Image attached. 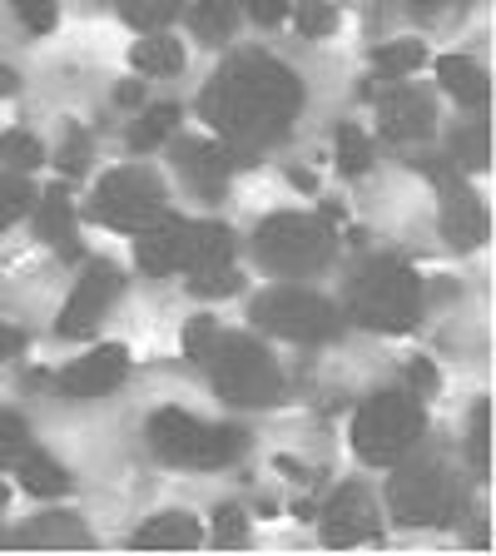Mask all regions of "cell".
<instances>
[{
	"label": "cell",
	"instance_id": "obj_4",
	"mask_svg": "<svg viewBox=\"0 0 496 556\" xmlns=\"http://www.w3.org/2000/svg\"><path fill=\"white\" fill-rule=\"evenodd\" d=\"M204 368L219 388V397L233 407H268L283 397V372H278L274 353L249 333H224L219 328Z\"/></svg>",
	"mask_w": 496,
	"mask_h": 556
},
{
	"label": "cell",
	"instance_id": "obj_41",
	"mask_svg": "<svg viewBox=\"0 0 496 556\" xmlns=\"http://www.w3.org/2000/svg\"><path fill=\"white\" fill-rule=\"evenodd\" d=\"M239 5L254 15L258 25H278L283 15H289V0H239Z\"/></svg>",
	"mask_w": 496,
	"mask_h": 556
},
{
	"label": "cell",
	"instance_id": "obj_21",
	"mask_svg": "<svg viewBox=\"0 0 496 556\" xmlns=\"http://www.w3.org/2000/svg\"><path fill=\"white\" fill-rule=\"evenodd\" d=\"M15 472H21V486L30 492V497H65L69 482H75V477L40 447H25L21 457H15Z\"/></svg>",
	"mask_w": 496,
	"mask_h": 556
},
{
	"label": "cell",
	"instance_id": "obj_40",
	"mask_svg": "<svg viewBox=\"0 0 496 556\" xmlns=\"http://www.w3.org/2000/svg\"><path fill=\"white\" fill-rule=\"evenodd\" d=\"M407 382H412V393H417V397H432V393L442 388L437 368H432L428 358H412V363H407Z\"/></svg>",
	"mask_w": 496,
	"mask_h": 556
},
{
	"label": "cell",
	"instance_id": "obj_26",
	"mask_svg": "<svg viewBox=\"0 0 496 556\" xmlns=\"http://www.w3.org/2000/svg\"><path fill=\"white\" fill-rule=\"evenodd\" d=\"M21 542H30V546H90V532H85L75 517H65V511H50V517L35 521Z\"/></svg>",
	"mask_w": 496,
	"mask_h": 556
},
{
	"label": "cell",
	"instance_id": "obj_33",
	"mask_svg": "<svg viewBox=\"0 0 496 556\" xmlns=\"http://www.w3.org/2000/svg\"><path fill=\"white\" fill-rule=\"evenodd\" d=\"M239 289H243V274L233 264L189 274V293H199V299H229V293H239Z\"/></svg>",
	"mask_w": 496,
	"mask_h": 556
},
{
	"label": "cell",
	"instance_id": "obj_36",
	"mask_svg": "<svg viewBox=\"0 0 496 556\" xmlns=\"http://www.w3.org/2000/svg\"><path fill=\"white\" fill-rule=\"evenodd\" d=\"M60 169L75 179V174H85V164H90V135H85L80 125H69L65 129V139H60Z\"/></svg>",
	"mask_w": 496,
	"mask_h": 556
},
{
	"label": "cell",
	"instance_id": "obj_46",
	"mask_svg": "<svg viewBox=\"0 0 496 556\" xmlns=\"http://www.w3.org/2000/svg\"><path fill=\"white\" fill-rule=\"evenodd\" d=\"M139 100H144V85H135V80L119 85V104H139Z\"/></svg>",
	"mask_w": 496,
	"mask_h": 556
},
{
	"label": "cell",
	"instance_id": "obj_2",
	"mask_svg": "<svg viewBox=\"0 0 496 556\" xmlns=\"http://www.w3.org/2000/svg\"><path fill=\"white\" fill-rule=\"evenodd\" d=\"M347 318L372 333H407L422 318V278L397 258H368L347 283Z\"/></svg>",
	"mask_w": 496,
	"mask_h": 556
},
{
	"label": "cell",
	"instance_id": "obj_30",
	"mask_svg": "<svg viewBox=\"0 0 496 556\" xmlns=\"http://www.w3.org/2000/svg\"><path fill=\"white\" fill-rule=\"evenodd\" d=\"M452 164H467V169H486L492 164V139H486V119H472L452 135Z\"/></svg>",
	"mask_w": 496,
	"mask_h": 556
},
{
	"label": "cell",
	"instance_id": "obj_1",
	"mask_svg": "<svg viewBox=\"0 0 496 556\" xmlns=\"http://www.w3.org/2000/svg\"><path fill=\"white\" fill-rule=\"evenodd\" d=\"M298 104H303V85L283 60L264 55V50H243L199 94V115L254 164L258 150L278 144L293 129Z\"/></svg>",
	"mask_w": 496,
	"mask_h": 556
},
{
	"label": "cell",
	"instance_id": "obj_16",
	"mask_svg": "<svg viewBox=\"0 0 496 556\" xmlns=\"http://www.w3.org/2000/svg\"><path fill=\"white\" fill-rule=\"evenodd\" d=\"M179 249H185V219H174V214H164L150 229H139V239H135V258L150 278L179 274Z\"/></svg>",
	"mask_w": 496,
	"mask_h": 556
},
{
	"label": "cell",
	"instance_id": "obj_9",
	"mask_svg": "<svg viewBox=\"0 0 496 556\" xmlns=\"http://www.w3.org/2000/svg\"><path fill=\"white\" fill-rule=\"evenodd\" d=\"M254 324L289 343H328L343 333V313L308 289H274L254 299Z\"/></svg>",
	"mask_w": 496,
	"mask_h": 556
},
{
	"label": "cell",
	"instance_id": "obj_31",
	"mask_svg": "<svg viewBox=\"0 0 496 556\" xmlns=\"http://www.w3.org/2000/svg\"><path fill=\"white\" fill-rule=\"evenodd\" d=\"M338 169L343 174H368L372 169V139L358 125L338 129Z\"/></svg>",
	"mask_w": 496,
	"mask_h": 556
},
{
	"label": "cell",
	"instance_id": "obj_3",
	"mask_svg": "<svg viewBox=\"0 0 496 556\" xmlns=\"http://www.w3.org/2000/svg\"><path fill=\"white\" fill-rule=\"evenodd\" d=\"M428 438V407L417 393H372L353 417V452L368 467L403 463Z\"/></svg>",
	"mask_w": 496,
	"mask_h": 556
},
{
	"label": "cell",
	"instance_id": "obj_10",
	"mask_svg": "<svg viewBox=\"0 0 496 556\" xmlns=\"http://www.w3.org/2000/svg\"><path fill=\"white\" fill-rule=\"evenodd\" d=\"M119 289H125V274H119L110 258H94V264H85L80 283L69 289V303L60 308V338H90L94 328H100L104 308L119 299Z\"/></svg>",
	"mask_w": 496,
	"mask_h": 556
},
{
	"label": "cell",
	"instance_id": "obj_7",
	"mask_svg": "<svg viewBox=\"0 0 496 556\" xmlns=\"http://www.w3.org/2000/svg\"><path fill=\"white\" fill-rule=\"evenodd\" d=\"M333 229L323 219H313V214H274L254 233V254L274 274H318L333 258Z\"/></svg>",
	"mask_w": 496,
	"mask_h": 556
},
{
	"label": "cell",
	"instance_id": "obj_14",
	"mask_svg": "<svg viewBox=\"0 0 496 556\" xmlns=\"http://www.w3.org/2000/svg\"><path fill=\"white\" fill-rule=\"evenodd\" d=\"M125 372H129V348H119V343L94 348V353H85L80 363H69V368L60 372V393H65L69 403H90V397L110 393Z\"/></svg>",
	"mask_w": 496,
	"mask_h": 556
},
{
	"label": "cell",
	"instance_id": "obj_19",
	"mask_svg": "<svg viewBox=\"0 0 496 556\" xmlns=\"http://www.w3.org/2000/svg\"><path fill=\"white\" fill-rule=\"evenodd\" d=\"M199 542H204V532L189 511H160L135 532V546H150V552H189Z\"/></svg>",
	"mask_w": 496,
	"mask_h": 556
},
{
	"label": "cell",
	"instance_id": "obj_39",
	"mask_svg": "<svg viewBox=\"0 0 496 556\" xmlns=\"http://www.w3.org/2000/svg\"><path fill=\"white\" fill-rule=\"evenodd\" d=\"M214 338H219V324H214L208 313L189 318V328H185V353H189V363H204L208 348H214Z\"/></svg>",
	"mask_w": 496,
	"mask_h": 556
},
{
	"label": "cell",
	"instance_id": "obj_12",
	"mask_svg": "<svg viewBox=\"0 0 496 556\" xmlns=\"http://www.w3.org/2000/svg\"><path fill=\"white\" fill-rule=\"evenodd\" d=\"M378 125L387 139L397 144H412V139H428L437 129V100H432L422 85H403L397 80L393 90L378 100Z\"/></svg>",
	"mask_w": 496,
	"mask_h": 556
},
{
	"label": "cell",
	"instance_id": "obj_27",
	"mask_svg": "<svg viewBox=\"0 0 496 556\" xmlns=\"http://www.w3.org/2000/svg\"><path fill=\"white\" fill-rule=\"evenodd\" d=\"M174 125H179V104H150V110L135 119V129H129V150H135V154L154 150V144H160Z\"/></svg>",
	"mask_w": 496,
	"mask_h": 556
},
{
	"label": "cell",
	"instance_id": "obj_45",
	"mask_svg": "<svg viewBox=\"0 0 496 556\" xmlns=\"http://www.w3.org/2000/svg\"><path fill=\"white\" fill-rule=\"evenodd\" d=\"M289 179H293V189H303V194H313V189H318L313 169H289Z\"/></svg>",
	"mask_w": 496,
	"mask_h": 556
},
{
	"label": "cell",
	"instance_id": "obj_34",
	"mask_svg": "<svg viewBox=\"0 0 496 556\" xmlns=\"http://www.w3.org/2000/svg\"><path fill=\"white\" fill-rule=\"evenodd\" d=\"M298 30L308 35V40H323V35L338 30V11L328 5V0H303L298 5Z\"/></svg>",
	"mask_w": 496,
	"mask_h": 556
},
{
	"label": "cell",
	"instance_id": "obj_32",
	"mask_svg": "<svg viewBox=\"0 0 496 556\" xmlns=\"http://www.w3.org/2000/svg\"><path fill=\"white\" fill-rule=\"evenodd\" d=\"M30 204H35V189L25 185L21 174H0V233L11 229L21 214H30Z\"/></svg>",
	"mask_w": 496,
	"mask_h": 556
},
{
	"label": "cell",
	"instance_id": "obj_18",
	"mask_svg": "<svg viewBox=\"0 0 496 556\" xmlns=\"http://www.w3.org/2000/svg\"><path fill=\"white\" fill-rule=\"evenodd\" d=\"M35 233H40L60 258H80V229H75V208H69L65 189L40 194V204H35Z\"/></svg>",
	"mask_w": 496,
	"mask_h": 556
},
{
	"label": "cell",
	"instance_id": "obj_11",
	"mask_svg": "<svg viewBox=\"0 0 496 556\" xmlns=\"http://www.w3.org/2000/svg\"><path fill=\"white\" fill-rule=\"evenodd\" d=\"M174 164H179V174H185V185L194 189L199 199H208V204H219L224 185H229V174L239 169V164H249L233 144H208V139H185L179 150H174Z\"/></svg>",
	"mask_w": 496,
	"mask_h": 556
},
{
	"label": "cell",
	"instance_id": "obj_35",
	"mask_svg": "<svg viewBox=\"0 0 496 556\" xmlns=\"http://www.w3.org/2000/svg\"><path fill=\"white\" fill-rule=\"evenodd\" d=\"M11 5H15V15H21V25L30 35L55 30V21H60V0H11Z\"/></svg>",
	"mask_w": 496,
	"mask_h": 556
},
{
	"label": "cell",
	"instance_id": "obj_13",
	"mask_svg": "<svg viewBox=\"0 0 496 556\" xmlns=\"http://www.w3.org/2000/svg\"><path fill=\"white\" fill-rule=\"evenodd\" d=\"M318 517H323L328 546H363V542H378V532H382L378 507H372V497L363 486H338Z\"/></svg>",
	"mask_w": 496,
	"mask_h": 556
},
{
	"label": "cell",
	"instance_id": "obj_37",
	"mask_svg": "<svg viewBox=\"0 0 496 556\" xmlns=\"http://www.w3.org/2000/svg\"><path fill=\"white\" fill-rule=\"evenodd\" d=\"M214 546H249V521H243V507H229L224 502L214 511Z\"/></svg>",
	"mask_w": 496,
	"mask_h": 556
},
{
	"label": "cell",
	"instance_id": "obj_22",
	"mask_svg": "<svg viewBox=\"0 0 496 556\" xmlns=\"http://www.w3.org/2000/svg\"><path fill=\"white\" fill-rule=\"evenodd\" d=\"M129 65H135L139 75H150V80H160V75H179V65H185V46H179L174 35L154 30L129 50Z\"/></svg>",
	"mask_w": 496,
	"mask_h": 556
},
{
	"label": "cell",
	"instance_id": "obj_42",
	"mask_svg": "<svg viewBox=\"0 0 496 556\" xmlns=\"http://www.w3.org/2000/svg\"><path fill=\"white\" fill-rule=\"evenodd\" d=\"M457 11H467V0H412V15H422V21H447Z\"/></svg>",
	"mask_w": 496,
	"mask_h": 556
},
{
	"label": "cell",
	"instance_id": "obj_5",
	"mask_svg": "<svg viewBox=\"0 0 496 556\" xmlns=\"http://www.w3.org/2000/svg\"><path fill=\"white\" fill-rule=\"evenodd\" d=\"M243 428L204 422L185 407H160L150 417V447L174 467H229L243 452Z\"/></svg>",
	"mask_w": 496,
	"mask_h": 556
},
{
	"label": "cell",
	"instance_id": "obj_23",
	"mask_svg": "<svg viewBox=\"0 0 496 556\" xmlns=\"http://www.w3.org/2000/svg\"><path fill=\"white\" fill-rule=\"evenodd\" d=\"M189 25H194V35L204 46H224L239 30V0H199L189 11Z\"/></svg>",
	"mask_w": 496,
	"mask_h": 556
},
{
	"label": "cell",
	"instance_id": "obj_48",
	"mask_svg": "<svg viewBox=\"0 0 496 556\" xmlns=\"http://www.w3.org/2000/svg\"><path fill=\"white\" fill-rule=\"evenodd\" d=\"M0 507H5V492H0Z\"/></svg>",
	"mask_w": 496,
	"mask_h": 556
},
{
	"label": "cell",
	"instance_id": "obj_28",
	"mask_svg": "<svg viewBox=\"0 0 496 556\" xmlns=\"http://www.w3.org/2000/svg\"><path fill=\"white\" fill-rule=\"evenodd\" d=\"M0 164L11 174L40 169V164H46V144H40L30 129H11V135H0Z\"/></svg>",
	"mask_w": 496,
	"mask_h": 556
},
{
	"label": "cell",
	"instance_id": "obj_43",
	"mask_svg": "<svg viewBox=\"0 0 496 556\" xmlns=\"http://www.w3.org/2000/svg\"><path fill=\"white\" fill-rule=\"evenodd\" d=\"M417 169L422 174H432V179H437V185H452V179H457V164L452 160H442V154H417Z\"/></svg>",
	"mask_w": 496,
	"mask_h": 556
},
{
	"label": "cell",
	"instance_id": "obj_44",
	"mask_svg": "<svg viewBox=\"0 0 496 556\" xmlns=\"http://www.w3.org/2000/svg\"><path fill=\"white\" fill-rule=\"evenodd\" d=\"M21 348H25L21 328H5V324H0V363H5V358H21Z\"/></svg>",
	"mask_w": 496,
	"mask_h": 556
},
{
	"label": "cell",
	"instance_id": "obj_6",
	"mask_svg": "<svg viewBox=\"0 0 496 556\" xmlns=\"http://www.w3.org/2000/svg\"><path fill=\"white\" fill-rule=\"evenodd\" d=\"M387 507L397 527H447L462 511V482L442 457H417L387 482Z\"/></svg>",
	"mask_w": 496,
	"mask_h": 556
},
{
	"label": "cell",
	"instance_id": "obj_38",
	"mask_svg": "<svg viewBox=\"0 0 496 556\" xmlns=\"http://www.w3.org/2000/svg\"><path fill=\"white\" fill-rule=\"evenodd\" d=\"M25 447H30V428H25L15 413H5V407H0V467H11Z\"/></svg>",
	"mask_w": 496,
	"mask_h": 556
},
{
	"label": "cell",
	"instance_id": "obj_8",
	"mask_svg": "<svg viewBox=\"0 0 496 556\" xmlns=\"http://www.w3.org/2000/svg\"><path fill=\"white\" fill-rule=\"evenodd\" d=\"M164 214H169V199H164V179L154 169H110L94 185V199H90L94 224L139 233L150 224H160Z\"/></svg>",
	"mask_w": 496,
	"mask_h": 556
},
{
	"label": "cell",
	"instance_id": "obj_47",
	"mask_svg": "<svg viewBox=\"0 0 496 556\" xmlns=\"http://www.w3.org/2000/svg\"><path fill=\"white\" fill-rule=\"evenodd\" d=\"M21 90V80H15V70L11 65H0V94H15Z\"/></svg>",
	"mask_w": 496,
	"mask_h": 556
},
{
	"label": "cell",
	"instance_id": "obj_24",
	"mask_svg": "<svg viewBox=\"0 0 496 556\" xmlns=\"http://www.w3.org/2000/svg\"><path fill=\"white\" fill-rule=\"evenodd\" d=\"M422 65H428V46H422V40H387V46L372 50V70H378V80H387V85L407 80V75Z\"/></svg>",
	"mask_w": 496,
	"mask_h": 556
},
{
	"label": "cell",
	"instance_id": "obj_20",
	"mask_svg": "<svg viewBox=\"0 0 496 556\" xmlns=\"http://www.w3.org/2000/svg\"><path fill=\"white\" fill-rule=\"evenodd\" d=\"M437 80H442V90H447L457 104H467V110H482L486 94H492L486 70L476 65V60H467V55H442L437 60Z\"/></svg>",
	"mask_w": 496,
	"mask_h": 556
},
{
	"label": "cell",
	"instance_id": "obj_25",
	"mask_svg": "<svg viewBox=\"0 0 496 556\" xmlns=\"http://www.w3.org/2000/svg\"><path fill=\"white\" fill-rule=\"evenodd\" d=\"M467 463H472V477L486 482L492 477V403L476 397L472 403V428H467Z\"/></svg>",
	"mask_w": 496,
	"mask_h": 556
},
{
	"label": "cell",
	"instance_id": "obj_15",
	"mask_svg": "<svg viewBox=\"0 0 496 556\" xmlns=\"http://www.w3.org/2000/svg\"><path fill=\"white\" fill-rule=\"evenodd\" d=\"M442 233H447V243H457V249H482L486 233H492V219H486L482 199H476L462 179L442 185Z\"/></svg>",
	"mask_w": 496,
	"mask_h": 556
},
{
	"label": "cell",
	"instance_id": "obj_17",
	"mask_svg": "<svg viewBox=\"0 0 496 556\" xmlns=\"http://www.w3.org/2000/svg\"><path fill=\"white\" fill-rule=\"evenodd\" d=\"M233 258V229L229 224H185V249H179V268L185 274H204V268H224Z\"/></svg>",
	"mask_w": 496,
	"mask_h": 556
},
{
	"label": "cell",
	"instance_id": "obj_29",
	"mask_svg": "<svg viewBox=\"0 0 496 556\" xmlns=\"http://www.w3.org/2000/svg\"><path fill=\"white\" fill-rule=\"evenodd\" d=\"M119 11H125V21L135 25V30L154 35V30H164L174 15H185V0H119Z\"/></svg>",
	"mask_w": 496,
	"mask_h": 556
}]
</instances>
